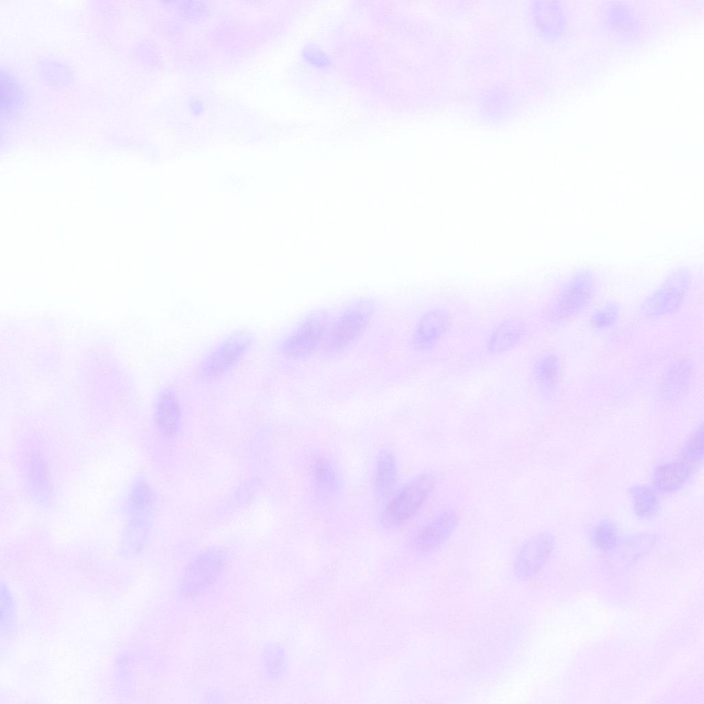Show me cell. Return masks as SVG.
Instances as JSON below:
<instances>
[{
  "label": "cell",
  "mask_w": 704,
  "mask_h": 704,
  "mask_svg": "<svg viewBox=\"0 0 704 704\" xmlns=\"http://www.w3.org/2000/svg\"><path fill=\"white\" fill-rule=\"evenodd\" d=\"M432 485V477L426 475L402 488L385 507L382 518L383 525L395 527L409 519L424 503Z\"/></svg>",
  "instance_id": "3957f363"
},
{
  "label": "cell",
  "mask_w": 704,
  "mask_h": 704,
  "mask_svg": "<svg viewBox=\"0 0 704 704\" xmlns=\"http://www.w3.org/2000/svg\"><path fill=\"white\" fill-rule=\"evenodd\" d=\"M314 474L319 485H331L333 482V474L329 464L320 460L317 462L314 467Z\"/></svg>",
  "instance_id": "2e32d148"
},
{
  "label": "cell",
  "mask_w": 704,
  "mask_h": 704,
  "mask_svg": "<svg viewBox=\"0 0 704 704\" xmlns=\"http://www.w3.org/2000/svg\"><path fill=\"white\" fill-rule=\"evenodd\" d=\"M396 483V470L394 460L390 453L381 454L376 473V487L381 496L390 495Z\"/></svg>",
  "instance_id": "8fae6325"
},
{
  "label": "cell",
  "mask_w": 704,
  "mask_h": 704,
  "mask_svg": "<svg viewBox=\"0 0 704 704\" xmlns=\"http://www.w3.org/2000/svg\"><path fill=\"white\" fill-rule=\"evenodd\" d=\"M456 522V515L453 512L446 511L440 513L419 531L417 543L424 549L438 545L450 534Z\"/></svg>",
  "instance_id": "ba28073f"
},
{
  "label": "cell",
  "mask_w": 704,
  "mask_h": 704,
  "mask_svg": "<svg viewBox=\"0 0 704 704\" xmlns=\"http://www.w3.org/2000/svg\"><path fill=\"white\" fill-rule=\"evenodd\" d=\"M689 466L685 463L672 462L661 465L654 474V484L661 491H670L680 487L688 478Z\"/></svg>",
  "instance_id": "30bf717a"
},
{
  "label": "cell",
  "mask_w": 704,
  "mask_h": 704,
  "mask_svg": "<svg viewBox=\"0 0 704 704\" xmlns=\"http://www.w3.org/2000/svg\"><path fill=\"white\" fill-rule=\"evenodd\" d=\"M552 547V538L547 534H538L527 541L516 560V569L520 577L536 573L549 556Z\"/></svg>",
  "instance_id": "5b68a950"
},
{
  "label": "cell",
  "mask_w": 704,
  "mask_h": 704,
  "mask_svg": "<svg viewBox=\"0 0 704 704\" xmlns=\"http://www.w3.org/2000/svg\"><path fill=\"white\" fill-rule=\"evenodd\" d=\"M330 326L327 313L318 311L309 314L281 342V351L296 358L309 356L326 342Z\"/></svg>",
  "instance_id": "7a4b0ae2"
},
{
  "label": "cell",
  "mask_w": 704,
  "mask_h": 704,
  "mask_svg": "<svg viewBox=\"0 0 704 704\" xmlns=\"http://www.w3.org/2000/svg\"><path fill=\"white\" fill-rule=\"evenodd\" d=\"M617 534L616 528L613 525L608 522H603L595 530V542L600 548L609 549L616 543Z\"/></svg>",
  "instance_id": "4fadbf2b"
},
{
  "label": "cell",
  "mask_w": 704,
  "mask_h": 704,
  "mask_svg": "<svg viewBox=\"0 0 704 704\" xmlns=\"http://www.w3.org/2000/svg\"><path fill=\"white\" fill-rule=\"evenodd\" d=\"M448 324V316L444 311L434 309L427 311L421 318L415 330V346L419 349L431 346L446 330Z\"/></svg>",
  "instance_id": "8992f818"
},
{
  "label": "cell",
  "mask_w": 704,
  "mask_h": 704,
  "mask_svg": "<svg viewBox=\"0 0 704 704\" xmlns=\"http://www.w3.org/2000/svg\"><path fill=\"white\" fill-rule=\"evenodd\" d=\"M703 431L701 427L697 430L694 436L689 440L683 452L684 460L687 462H693L699 460L703 455Z\"/></svg>",
  "instance_id": "9a60e30c"
},
{
  "label": "cell",
  "mask_w": 704,
  "mask_h": 704,
  "mask_svg": "<svg viewBox=\"0 0 704 704\" xmlns=\"http://www.w3.org/2000/svg\"><path fill=\"white\" fill-rule=\"evenodd\" d=\"M181 412L177 397L170 389L163 390L157 399L155 408V422L160 431L168 437L178 429Z\"/></svg>",
  "instance_id": "52a82bcc"
},
{
  "label": "cell",
  "mask_w": 704,
  "mask_h": 704,
  "mask_svg": "<svg viewBox=\"0 0 704 704\" xmlns=\"http://www.w3.org/2000/svg\"><path fill=\"white\" fill-rule=\"evenodd\" d=\"M655 495L650 490H644L639 492L635 500V509L639 516L643 517L652 515L657 509Z\"/></svg>",
  "instance_id": "5bb4252c"
},
{
  "label": "cell",
  "mask_w": 704,
  "mask_h": 704,
  "mask_svg": "<svg viewBox=\"0 0 704 704\" xmlns=\"http://www.w3.org/2000/svg\"><path fill=\"white\" fill-rule=\"evenodd\" d=\"M249 339L244 336L230 338L217 346L203 362V375L218 377L231 369L247 351Z\"/></svg>",
  "instance_id": "277c9868"
},
{
  "label": "cell",
  "mask_w": 704,
  "mask_h": 704,
  "mask_svg": "<svg viewBox=\"0 0 704 704\" xmlns=\"http://www.w3.org/2000/svg\"><path fill=\"white\" fill-rule=\"evenodd\" d=\"M525 325L518 320H509L500 324L492 333L489 348L492 353H502L514 347L523 337Z\"/></svg>",
  "instance_id": "9c48e42d"
},
{
  "label": "cell",
  "mask_w": 704,
  "mask_h": 704,
  "mask_svg": "<svg viewBox=\"0 0 704 704\" xmlns=\"http://www.w3.org/2000/svg\"><path fill=\"white\" fill-rule=\"evenodd\" d=\"M302 56L307 64L318 69L328 68L331 63L329 55L314 44L307 45L302 50Z\"/></svg>",
  "instance_id": "7c38bea8"
},
{
  "label": "cell",
  "mask_w": 704,
  "mask_h": 704,
  "mask_svg": "<svg viewBox=\"0 0 704 704\" xmlns=\"http://www.w3.org/2000/svg\"><path fill=\"white\" fill-rule=\"evenodd\" d=\"M375 305L369 300L349 306L330 326L326 340L327 348L340 351L351 346L364 332L372 320Z\"/></svg>",
  "instance_id": "6da1fadb"
}]
</instances>
